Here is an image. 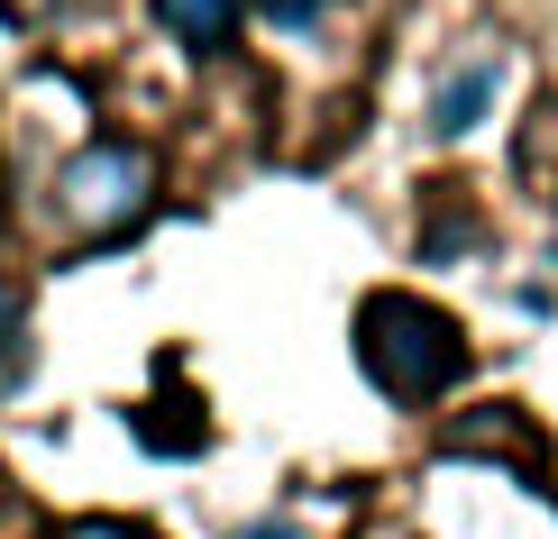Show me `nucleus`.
Instances as JSON below:
<instances>
[{
  "label": "nucleus",
  "mask_w": 558,
  "mask_h": 539,
  "mask_svg": "<svg viewBox=\"0 0 558 539\" xmlns=\"http://www.w3.org/2000/svg\"><path fill=\"white\" fill-rule=\"evenodd\" d=\"M357 366L385 403H439L468 375V330L422 293H376L357 311Z\"/></svg>",
  "instance_id": "f257e3e1"
},
{
  "label": "nucleus",
  "mask_w": 558,
  "mask_h": 539,
  "mask_svg": "<svg viewBox=\"0 0 558 539\" xmlns=\"http://www.w3.org/2000/svg\"><path fill=\"white\" fill-rule=\"evenodd\" d=\"M147 210H156V156L129 137H92L46 174V220L74 247H120L129 229H147Z\"/></svg>",
  "instance_id": "f03ea898"
},
{
  "label": "nucleus",
  "mask_w": 558,
  "mask_h": 539,
  "mask_svg": "<svg viewBox=\"0 0 558 539\" xmlns=\"http://www.w3.org/2000/svg\"><path fill=\"white\" fill-rule=\"evenodd\" d=\"M439 449H449V457H513V466H531V457H541V430H531L513 403H485V412H468V420H449Z\"/></svg>",
  "instance_id": "7ed1b4c3"
},
{
  "label": "nucleus",
  "mask_w": 558,
  "mask_h": 539,
  "mask_svg": "<svg viewBox=\"0 0 558 539\" xmlns=\"http://www.w3.org/2000/svg\"><path fill=\"white\" fill-rule=\"evenodd\" d=\"M495 83H504L495 56H476L468 74H449V83H439V101H430V128H439V137H468L485 110H495Z\"/></svg>",
  "instance_id": "20e7f679"
},
{
  "label": "nucleus",
  "mask_w": 558,
  "mask_h": 539,
  "mask_svg": "<svg viewBox=\"0 0 558 539\" xmlns=\"http://www.w3.org/2000/svg\"><path fill=\"white\" fill-rule=\"evenodd\" d=\"M156 19H166L193 56H220V46L239 37V0H156Z\"/></svg>",
  "instance_id": "39448f33"
},
{
  "label": "nucleus",
  "mask_w": 558,
  "mask_h": 539,
  "mask_svg": "<svg viewBox=\"0 0 558 539\" xmlns=\"http://www.w3.org/2000/svg\"><path fill=\"white\" fill-rule=\"evenodd\" d=\"M266 19H284V28H320V0H257Z\"/></svg>",
  "instance_id": "423d86ee"
},
{
  "label": "nucleus",
  "mask_w": 558,
  "mask_h": 539,
  "mask_svg": "<svg viewBox=\"0 0 558 539\" xmlns=\"http://www.w3.org/2000/svg\"><path fill=\"white\" fill-rule=\"evenodd\" d=\"M239 539H293V530L284 522H257V530H239Z\"/></svg>",
  "instance_id": "0eeeda50"
},
{
  "label": "nucleus",
  "mask_w": 558,
  "mask_h": 539,
  "mask_svg": "<svg viewBox=\"0 0 558 539\" xmlns=\"http://www.w3.org/2000/svg\"><path fill=\"white\" fill-rule=\"evenodd\" d=\"M74 539H120V530H74Z\"/></svg>",
  "instance_id": "6e6552de"
}]
</instances>
